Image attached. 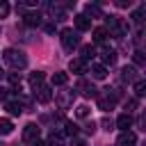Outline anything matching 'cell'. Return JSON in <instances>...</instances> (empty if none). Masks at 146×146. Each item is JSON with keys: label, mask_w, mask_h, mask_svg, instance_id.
<instances>
[{"label": "cell", "mask_w": 146, "mask_h": 146, "mask_svg": "<svg viewBox=\"0 0 146 146\" xmlns=\"http://www.w3.org/2000/svg\"><path fill=\"white\" fill-rule=\"evenodd\" d=\"M2 59H5V64H7L9 68H14V71H23V68L27 66V57H25V52L18 50V48H7V50L2 52Z\"/></svg>", "instance_id": "obj_1"}, {"label": "cell", "mask_w": 146, "mask_h": 146, "mask_svg": "<svg viewBox=\"0 0 146 146\" xmlns=\"http://www.w3.org/2000/svg\"><path fill=\"white\" fill-rule=\"evenodd\" d=\"M105 25H107V30H110V34H112L114 39H121V36L128 34V25H125L123 18H119V16H105Z\"/></svg>", "instance_id": "obj_2"}, {"label": "cell", "mask_w": 146, "mask_h": 146, "mask_svg": "<svg viewBox=\"0 0 146 146\" xmlns=\"http://www.w3.org/2000/svg\"><path fill=\"white\" fill-rule=\"evenodd\" d=\"M62 46H64V50H73V48H78L80 46V34L75 32V30H71V27H66V30H62Z\"/></svg>", "instance_id": "obj_3"}, {"label": "cell", "mask_w": 146, "mask_h": 146, "mask_svg": "<svg viewBox=\"0 0 146 146\" xmlns=\"http://www.w3.org/2000/svg\"><path fill=\"white\" fill-rule=\"evenodd\" d=\"M116 105V91L114 89H105V94H98V110L110 112Z\"/></svg>", "instance_id": "obj_4"}, {"label": "cell", "mask_w": 146, "mask_h": 146, "mask_svg": "<svg viewBox=\"0 0 146 146\" xmlns=\"http://www.w3.org/2000/svg\"><path fill=\"white\" fill-rule=\"evenodd\" d=\"M75 91H80L82 96H87V98H94V96H98V89L94 87V82H89V80H84V78H80L78 80V84H75Z\"/></svg>", "instance_id": "obj_5"}, {"label": "cell", "mask_w": 146, "mask_h": 146, "mask_svg": "<svg viewBox=\"0 0 146 146\" xmlns=\"http://www.w3.org/2000/svg\"><path fill=\"white\" fill-rule=\"evenodd\" d=\"M39 132H41V128L36 123H27L23 128V141L25 144H36L39 141Z\"/></svg>", "instance_id": "obj_6"}, {"label": "cell", "mask_w": 146, "mask_h": 146, "mask_svg": "<svg viewBox=\"0 0 146 146\" xmlns=\"http://www.w3.org/2000/svg\"><path fill=\"white\" fill-rule=\"evenodd\" d=\"M73 100H75V91H73V89H64V91L57 94V105H59V110H68V107L73 105Z\"/></svg>", "instance_id": "obj_7"}, {"label": "cell", "mask_w": 146, "mask_h": 146, "mask_svg": "<svg viewBox=\"0 0 146 146\" xmlns=\"http://www.w3.org/2000/svg\"><path fill=\"white\" fill-rule=\"evenodd\" d=\"M5 110H7V112H9L11 116H18V114H23V110H25V107H23L21 98L16 96V98H9V100L5 103Z\"/></svg>", "instance_id": "obj_8"}, {"label": "cell", "mask_w": 146, "mask_h": 146, "mask_svg": "<svg viewBox=\"0 0 146 146\" xmlns=\"http://www.w3.org/2000/svg\"><path fill=\"white\" fill-rule=\"evenodd\" d=\"M68 68H71V73H75V75H82V73H87V71H89V62H84L82 57H80V59H71Z\"/></svg>", "instance_id": "obj_9"}, {"label": "cell", "mask_w": 146, "mask_h": 146, "mask_svg": "<svg viewBox=\"0 0 146 146\" xmlns=\"http://www.w3.org/2000/svg\"><path fill=\"white\" fill-rule=\"evenodd\" d=\"M34 98H36L39 103H50V100H52V89H50L48 84H43V87H39V89L34 91Z\"/></svg>", "instance_id": "obj_10"}, {"label": "cell", "mask_w": 146, "mask_h": 146, "mask_svg": "<svg viewBox=\"0 0 146 146\" xmlns=\"http://www.w3.org/2000/svg\"><path fill=\"white\" fill-rule=\"evenodd\" d=\"M73 21H75V27H78V32H87V30H91V18H89L87 14H78Z\"/></svg>", "instance_id": "obj_11"}, {"label": "cell", "mask_w": 146, "mask_h": 146, "mask_svg": "<svg viewBox=\"0 0 146 146\" xmlns=\"http://www.w3.org/2000/svg\"><path fill=\"white\" fill-rule=\"evenodd\" d=\"M135 141H137V135H135L132 130L121 132V135H119V139H116V144H119V146H135Z\"/></svg>", "instance_id": "obj_12"}, {"label": "cell", "mask_w": 146, "mask_h": 146, "mask_svg": "<svg viewBox=\"0 0 146 146\" xmlns=\"http://www.w3.org/2000/svg\"><path fill=\"white\" fill-rule=\"evenodd\" d=\"M91 78L94 80H105L107 78V68H105V64H91Z\"/></svg>", "instance_id": "obj_13"}, {"label": "cell", "mask_w": 146, "mask_h": 146, "mask_svg": "<svg viewBox=\"0 0 146 146\" xmlns=\"http://www.w3.org/2000/svg\"><path fill=\"white\" fill-rule=\"evenodd\" d=\"M121 80H123V82H137V71H135V66H123V68H121Z\"/></svg>", "instance_id": "obj_14"}, {"label": "cell", "mask_w": 146, "mask_h": 146, "mask_svg": "<svg viewBox=\"0 0 146 146\" xmlns=\"http://www.w3.org/2000/svg\"><path fill=\"white\" fill-rule=\"evenodd\" d=\"M130 125H132V116H130L128 112H123V114H119V119H116V128H121V130L125 132V130H128Z\"/></svg>", "instance_id": "obj_15"}, {"label": "cell", "mask_w": 146, "mask_h": 146, "mask_svg": "<svg viewBox=\"0 0 146 146\" xmlns=\"http://www.w3.org/2000/svg\"><path fill=\"white\" fill-rule=\"evenodd\" d=\"M48 11H50L52 21H64V18H66V11H64L59 5H48Z\"/></svg>", "instance_id": "obj_16"}, {"label": "cell", "mask_w": 146, "mask_h": 146, "mask_svg": "<svg viewBox=\"0 0 146 146\" xmlns=\"http://www.w3.org/2000/svg\"><path fill=\"white\" fill-rule=\"evenodd\" d=\"M100 57H103V64L107 66H112V64H116V50H112V48H105L103 52H100Z\"/></svg>", "instance_id": "obj_17"}, {"label": "cell", "mask_w": 146, "mask_h": 146, "mask_svg": "<svg viewBox=\"0 0 146 146\" xmlns=\"http://www.w3.org/2000/svg\"><path fill=\"white\" fill-rule=\"evenodd\" d=\"M30 87L36 91L39 87H43V73L41 71H34V73H30Z\"/></svg>", "instance_id": "obj_18"}, {"label": "cell", "mask_w": 146, "mask_h": 146, "mask_svg": "<svg viewBox=\"0 0 146 146\" xmlns=\"http://www.w3.org/2000/svg\"><path fill=\"white\" fill-rule=\"evenodd\" d=\"M84 14L91 16V18H105V14L100 11V7H98V5H91V2L84 7Z\"/></svg>", "instance_id": "obj_19"}, {"label": "cell", "mask_w": 146, "mask_h": 146, "mask_svg": "<svg viewBox=\"0 0 146 146\" xmlns=\"http://www.w3.org/2000/svg\"><path fill=\"white\" fill-rule=\"evenodd\" d=\"M23 21H25V25H30V27H39L41 25V14H25L23 16Z\"/></svg>", "instance_id": "obj_20"}, {"label": "cell", "mask_w": 146, "mask_h": 146, "mask_svg": "<svg viewBox=\"0 0 146 146\" xmlns=\"http://www.w3.org/2000/svg\"><path fill=\"white\" fill-rule=\"evenodd\" d=\"M48 146H64V135L52 130V132L48 135Z\"/></svg>", "instance_id": "obj_21"}, {"label": "cell", "mask_w": 146, "mask_h": 146, "mask_svg": "<svg viewBox=\"0 0 146 146\" xmlns=\"http://www.w3.org/2000/svg\"><path fill=\"white\" fill-rule=\"evenodd\" d=\"M91 39H94V43H103V41L107 39V30H105V27H96Z\"/></svg>", "instance_id": "obj_22"}, {"label": "cell", "mask_w": 146, "mask_h": 146, "mask_svg": "<svg viewBox=\"0 0 146 146\" xmlns=\"http://www.w3.org/2000/svg\"><path fill=\"white\" fill-rule=\"evenodd\" d=\"M66 82H68V75H66V73H62V71H59V73H52V84L64 87Z\"/></svg>", "instance_id": "obj_23"}, {"label": "cell", "mask_w": 146, "mask_h": 146, "mask_svg": "<svg viewBox=\"0 0 146 146\" xmlns=\"http://www.w3.org/2000/svg\"><path fill=\"white\" fill-rule=\"evenodd\" d=\"M7 82L14 84L16 91H21V75H18V73H7Z\"/></svg>", "instance_id": "obj_24"}, {"label": "cell", "mask_w": 146, "mask_h": 146, "mask_svg": "<svg viewBox=\"0 0 146 146\" xmlns=\"http://www.w3.org/2000/svg\"><path fill=\"white\" fill-rule=\"evenodd\" d=\"M64 132H66L68 137L75 139V135H78V125H75L73 121H64Z\"/></svg>", "instance_id": "obj_25"}, {"label": "cell", "mask_w": 146, "mask_h": 146, "mask_svg": "<svg viewBox=\"0 0 146 146\" xmlns=\"http://www.w3.org/2000/svg\"><path fill=\"white\" fill-rule=\"evenodd\" d=\"M94 55H96V48H94L91 43H89V46H82V59H84V62H89Z\"/></svg>", "instance_id": "obj_26"}, {"label": "cell", "mask_w": 146, "mask_h": 146, "mask_svg": "<svg viewBox=\"0 0 146 146\" xmlns=\"http://www.w3.org/2000/svg\"><path fill=\"white\" fill-rule=\"evenodd\" d=\"M132 89H135V94H137V96H146V80H137Z\"/></svg>", "instance_id": "obj_27"}, {"label": "cell", "mask_w": 146, "mask_h": 146, "mask_svg": "<svg viewBox=\"0 0 146 146\" xmlns=\"http://www.w3.org/2000/svg\"><path fill=\"white\" fill-rule=\"evenodd\" d=\"M132 62H135L137 66H144V64H146V55H144L141 50H135V55H132Z\"/></svg>", "instance_id": "obj_28"}, {"label": "cell", "mask_w": 146, "mask_h": 146, "mask_svg": "<svg viewBox=\"0 0 146 146\" xmlns=\"http://www.w3.org/2000/svg\"><path fill=\"white\" fill-rule=\"evenodd\" d=\"M11 130H14L11 121H9V119H2V121H0V132H2V135H9Z\"/></svg>", "instance_id": "obj_29"}, {"label": "cell", "mask_w": 146, "mask_h": 146, "mask_svg": "<svg viewBox=\"0 0 146 146\" xmlns=\"http://www.w3.org/2000/svg\"><path fill=\"white\" fill-rule=\"evenodd\" d=\"M144 18H146V9H144V7H141V9H135V11H132V21H135V23H141Z\"/></svg>", "instance_id": "obj_30"}, {"label": "cell", "mask_w": 146, "mask_h": 146, "mask_svg": "<svg viewBox=\"0 0 146 146\" xmlns=\"http://www.w3.org/2000/svg\"><path fill=\"white\" fill-rule=\"evenodd\" d=\"M75 114H78L80 119H87V116H89V107H87V105H80V107L75 110Z\"/></svg>", "instance_id": "obj_31"}, {"label": "cell", "mask_w": 146, "mask_h": 146, "mask_svg": "<svg viewBox=\"0 0 146 146\" xmlns=\"http://www.w3.org/2000/svg\"><path fill=\"white\" fill-rule=\"evenodd\" d=\"M100 123H103V128H105V130H112V128H114V121H112V119H107V116H105Z\"/></svg>", "instance_id": "obj_32"}, {"label": "cell", "mask_w": 146, "mask_h": 146, "mask_svg": "<svg viewBox=\"0 0 146 146\" xmlns=\"http://www.w3.org/2000/svg\"><path fill=\"white\" fill-rule=\"evenodd\" d=\"M84 132H89V135H94V132H96V123H94V121H89V123L84 125Z\"/></svg>", "instance_id": "obj_33"}, {"label": "cell", "mask_w": 146, "mask_h": 146, "mask_svg": "<svg viewBox=\"0 0 146 146\" xmlns=\"http://www.w3.org/2000/svg\"><path fill=\"white\" fill-rule=\"evenodd\" d=\"M68 146H87V141H84V139H78V137H75V139H71V144H68Z\"/></svg>", "instance_id": "obj_34"}, {"label": "cell", "mask_w": 146, "mask_h": 146, "mask_svg": "<svg viewBox=\"0 0 146 146\" xmlns=\"http://www.w3.org/2000/svg\"><path fill=\"white\" fill-rule=\"evenodd\" d=\"M7 14H9V5H7V2H2V7H0V16L5 18Z\"/></svg>", "instance_id": "obj_35"}, {"label": "cell", "mask_w": 146, "mask_h": 146, "mask_svg": "<svg viewBox=\"0 0 146 146\" xmlns=\"http://www.w3.org/2000/svg\"><path fill=\"white\" fill-rule=\"evenodd\" d=\"M135 107H137V100H135V98L125 103V110H128V114H130V110H135Z\"/></svg>", "instance_id": "obj_36"}, {"label": "cell", "mask_w": 146, "mask_h": 146, "mask_svg": "<svg viewBox=\"0 0 146 146\" xmlns=\"http://www.w3.org/2000/svg\"><path fill=\"white\" fill-rule=\"evenodd\" d=\"M139 128H141V130L146 132V112H144V114L139 116Z\"/></svg>", "instance_id": "obj_37"}, {"label": "cell", "mask_w": 146, "mask_h": 146, "mask_svg": "<svg viewBox=\"0 0 146 146\" xmlns=\"http://www.w3.org/2000/svg\"><path fill=\"white\" fill-rule=\"evenodd\" d=\"M114 5H116V7H130V0H116Z\"/></svg>", "instance_id": "obj_38"}, {"label": "cell", "mask_w": 146, "mask_h": 146, "mask_svg": "<svg viewBox=\"0 0 146 146\" xmlns=\"http://www.w3.org/2000/svg\"><path fill=\"white\" fill-rule=\"evenodd\" d=\"M32 146H48V141H36V144H32Z\"/></svg>", "instance_id": "obj_39"}]
</instances>
